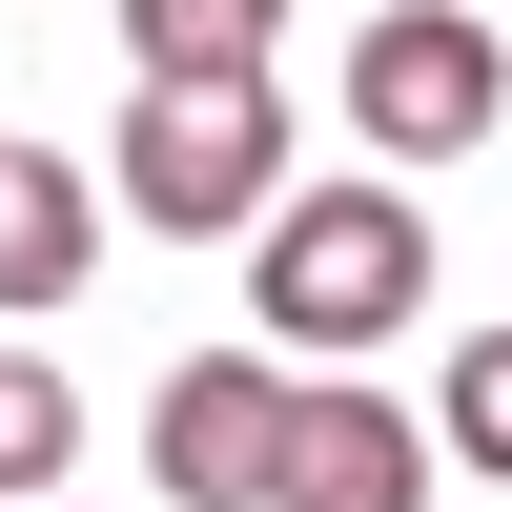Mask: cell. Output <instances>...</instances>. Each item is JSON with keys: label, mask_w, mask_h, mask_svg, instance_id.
Segmentation results:
<instances>
[{"label": "cell", "mask_w": 512, "mask_h": 512, "mask_svg": "<svg viewBox=\"0 0 512 512\" xmlns=\"http://www.w3.org/2000/svg\"><path fill=\"white\" fill-rule=\"evenodd\" d=\"M246 287H267L287 349H390V328L431 308V226H410L390 164H369V185H287L267 246H246Z\"/></svg>", "instance_id": "cell-1"}, {"label": "cell", "mask_w": 512, "mask_h": 512, "mask_svg": "<svg viewBox=\"0 0 512 512\" xmlns=\"http://www.w3.org/2000/svg\"><path fill=\"white\" fill-rule=\"evenodd\" d=\"M123 205H144L164 246H267V205H287V103L267 82H144L123 103Z\"/></svg>", "instance_id": "cell-2"}, {"label": "cell", "mask_w": 512, "mask_h": 512, "mask_svg": "<svg viewBox=\"0 0 512 512\" xmlns=\"http://www.w3.org/2000/svg\"><path fill=\"white\" fill-rule=\"evenodd\" d=\"M492 103H512V62H492V21H451V0H390V21L349 41V123H369V164H451V144H492Z\"/></svg>", "instance_id": "cell-3"}, {"label": "cell", "mask_w": 512, "mask_h": 512, "mask_svg": "<svg viewBox=\"0 0 512 512\" xmlns=\"http://www.w3.org/2000/svg\"><path fill=\"white\" fill-rule=\"evenodd\" d=\"M287 410H308L287 369L185 349V369H164V410H144V472L185 492V512H267V492H287Z\"/></svg>", "instance_id": "cell-4"}, {"label": "cell", "mask_w": 512, "mask_h": 512, "mask_svg": "<svg viewBox=\"0 0 512 512\" xmlns=\"http://www.w3.org/2000/svg\"><path fill=\"white\" fill-rule=\"evenodd\" d=\"M267 512H431V431L390 390H308L287 410V492Z\"/></svg>", "instance_id": "cell-5"}, {"label": "cell", "mask_w": 512, "mask_h": 512, "mask_svg": "<svg viewBox=\"0 0 512 512\" xmlns=\"http://www.w3.org/2000/svg\"><path fill=\"white\" fill-rule=\"evenodd\" d=\"M82 267H103V185L62 144H0V308H62Z\"/></svg>", "instance_id": "cell-6"}, {"label": "cell", "mask_w": 512, "mask_h": 512, "mask_svg": "<svg viewBox=\"0 0 512 512\" xmlns=\"http://www.w3.org/2000/svg\"><path fill=\"white\" fill-rule=\"evenodd\" d=\"M287 0H123V62L144 82H267Z\"/></svg>", "instance_id": "cell-7"}, {"label": "cell", "mask_w": 512, "mask_h": 512, "mask_svg": "<svg viewBox=\"0 0 512 512\" xmlns=\"http://www.w3.org/2000/svg\"><path fill=\"white\" fill-rule=\"evenodd\" d=\"M62 431H82V410H62V369H41V349H0V512H62Z\"/></svg>", "instance_id": "cell-8"}, {"label": "cell", "mask_w": 512, "mask_h": 512, "mask_svg": "<svg viewBox=\"0 0 512 512\" xmlns=\"http://www.w3.org/2000/svg\"><path fill=\"white\" fill-rule=\"evenodd\" d=\"M451 451H472V472H512V328H472V349H451Z\"/></svg>", "instance_id": "cell-9"}, {"label": "cell", "mask_w": 512, "mask_h": 512, "mask_svg": "<svg viewBox=\"0 0 512 512\" xmlns=\"http://www.w3.org/2000/svg\"><path fill=\"white\" fill-rule=\"evenodd\" d=\"M62 512H82V492H62Z\"/></svg>", "instance_id": "cell-10"}]
</instances>
